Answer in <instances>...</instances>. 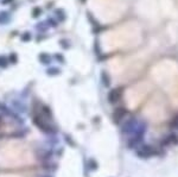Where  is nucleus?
Wrapping results in <instances>:
<instances>
[{
	"mask_svg": "<svg viewBox=\"0 0 178 177\" xmlns=\"http://www.w3.org/2000/svg\"><path fill=\"white\" fill-rule=\"evenodd\" d=\"M141 26L137 22H127L101 36V48L107 51L127 50L141 43Z\"/></svg>",
	"mask_w": 178,
	"mask_h": 177,
	"instance_id": "f257e3e1",
	"label": "nucleus"
},
{
	"mask_svg": "<svg viewBox=\"0 0 178 177\" xmlns=\"http://www.w3.org/2000/svg\"><path fill=\"white\" fill-rule=\"evenodd\" d=\"M88 6L94 17L101 23H113L127 11L125 0H89Z\"/></svg>",
	"mask_w": 178,
	"mask_h": 177,
	"instance_id": "7ed1b4c3",
	"label": "nucleus"
},
{
	"mask_svg": "<svg viewBox=\"0 0 178 177\" xmlns=\"http://www.w3.org/2000/svg\"><path fill=\"white\" fill-rule=\"evenodd\" d=\"M177 128H178V126H177Z\"/></svg>",
	"mask_w": 178,
	"mask_h": 177,
	"instance_id": "1a4fd4ad",
	"label": "nucleus"
},
{
	"mask_svg": "<svg viewBox=\"0 0 178 177\" xmlns=\"http://www.w3.org/2000/svg\"><path fill=\"white\" fill-rule=\"evenodd\" d=\"M152 77L170 95L175 106H178V63L163 60L151 70Z\"/></svg>",
	"mask_w": 178,
	"mask_h": 177,
	"instance_id": "f03ea898",
	"label": "nucleus"
},
{
	"mask_svg": "<svg viewBox=\"0 0 178 177\" xmlns=\"http://www.w3.org/2000/svg\"><path fill=\"white\" fill-rule=\"evenodd\" d=\"M144 114L151 121H154V123L163 121L166 118V107H165L164 100L159 95H154L150 100L149 105H146L145 107Z\"/></svg>",
	"mask_w": 178,
	"mask_h": 177,
	"instance_id": "423d86ee",
	"label": "nucleus"
},
{
	"mask_svg": "<svg viewBox=\"0 0 178 177\" xmlns=\"http://www.w3.org/2000/svg\"><path fill=\"white\" fill-rule=\"evenodd\" d=\"M124 115H125L124 109H122V108H118L115 112H114V115H113V116H114V120H115V121H119Z\"/></svg>",
	"mask_w": 178,
	"mask_h": 177,
	"instance_id": "6e6552de",
	"label": "nucleus"
},
{
	"mask_svg": "<svg viewBox=\"0 0 178 177\" xmlns=\"http://www.w3.org/2000/svg\"><path fill=\"white\" fill-rule=\"evenodd\" d=\"M150 90H151V86L146 81L139 82L132 86L131 88H128L125 94V101H126L127 107L131 109L137 108L144 101V99L147 96Z\"/></svg>",
	"mask_w": 178,
	"mask_h": 177,
	"instance_id": "39448f33",
	"label": "nucleus"
},
{
	"mask_svg": "<svg viewBox=\"0 0 178 177\" xmlns=\"http://www.w3.org/2000/svg\"><path fill=\"white\" fill-rule=\"evenodd\" d=\"M120 97H121V89H120V88H115V89H113V90L109 93L108 100H109V102L114 104V102H116V101H118Z\"/></svg>",
	"mask_w": 178,
	"mask_h": 177,
	"instance_id": "0eeeda50",
	"label": "nucleus"
},
{
	"mask_svg": "<svg viewBox=\"0 0 178 177\" xmlns=\"http://www.w3.org/2000/svg\"><path fill=\"white\" fill-rule=\"evenodd\" d=\"M146 63V55L142 53L128 56V57H118L109 61L108 67L110 74L115 77H121L122 80H130L135 77V75L141 70Z\"/></svg>",
	"mask_w": 178,
	"mask_h": 177,
	"instance_id": "20e7f679",
	"label": "nucleus"
}]
</instances>
